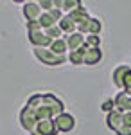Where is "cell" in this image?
Masks as SVG:
<instances>
[{"label": "cell", "instance_id": "15", "mask_svg": "<svg viewBox=\"0 0 131 135\" xmlns=\"http://www.w3.org/2000/svg\"><path fill=\"white\" fill-rule=\"evenodd\" d=\"M101 32H102V20L97 18V16H92L90 23H88V34H97V36H101Z\"/></svg>", "mask_w": 131, "mask_h": 135}, {"label": "cell", "instance_id": "7", "mask_svg": "<svg viewBox=\"0 0 131 135\" xmlns=\"http://www.w3.org/2000/svg\"><path fill=\"white\" fill-rule=\"evenodd\" d=\"M131 70V65H117L111 72V83L119 88V92L124 90V79H126V74Z\"/></svg>", "mask_w": 131, "mask_h": 135}, {"label": "cell", "instance_id": "13", "mask_svg": "<svg viewBox=\"0 0 131 135\" xmlns=\"http://www.w3.org/2000/svg\"><path fill=\"white\" fill-rule=\"evenodd\" d=\"M70 16H72V20L75 22L77 25L79 23H83V22H86V20H90L92 16H90V13H88V9L84 7V4L81 6V7H77L75 11H72L70 13Z\"/></svg>", "mask_w": 131, "mask_h": 135}, {"label": "cell", "instance_id": "3", "mask_svg": "<svg viewBox=\"0 0 131 135\" xmlns=\"http://www.w3.org/2000/svg\"><path fill=\"white\" fill-rule=\"evenodd\" d=\"M22 15H23L25 22H38L40 16L43 15V11L40 7V2H34V0L23 2L22 4Z\"/></svg>", "mask_w": 131, "mask_h": 135}, {"label": "cell", "instance_id": "17", "mask_svg": "<svg viewBox=\"0 0 131 135\" xmlns=\"http://www.w3.org/2000/svg\"><path fill=\"white\" fill-rule=\"evenodd\" d=\"M101 42H102V38L97 36V34H88V36H84V43H86L90 49H101Z\"/></svg>", "mask_w": 131, "mask_h": 135}, {"label": "cell", "instance_id": "8", "mask_svg": "<svg viewBox=\"0 0 131 135\" xmlns=\"http://www.w3.org/2000/svg\"><path fill=\"white\" fill-rule=\"evenodd\" d=\"M113 103H115V110L120 112V114H126V112H131V95L124 92H117V95L113 97Z\"/></svg>", "mask_w": 131, "mask_h": 135}, {"label": "cell", "instance_id": "21", "mask_svg": "<svg viewBox=\"0 0 131 135\" xmlns=\"http://www.w3.org/2000/svg\"><path fill=\"white\" fill-rule=\"evenodd\" d=\"M25 29L27 32H38V31H43L40 25V22H25Z\"/></svg>", "mask_w": 131, "mask_h": 135}, {"label": "cell", "instance_id": "1", "mask_svg": "<svg viewBox=\"0 0 131 135\" xmlns=\"http://www.w3.org/2000/svg\"><path fill=\"white\" fill-rule=\"evenodd\" d=\"M65 112V103L54 92H34L18 114L20 126L31 133L40 121L56 119Z\"/></svg>", "mask_w": 131, "mask_h": 135}, {"label": "cell", "instance_id": "18", "mask_svg": "<svg viewBox=\"0 0 131 135\" xmlns=\"http://www.w3.org/2000/svg\"><path fill=\"white\" fill-rule=\"evenodd\" d=\"M38 22H40V25H41V29H43V31H47V29H51L52 25H56L54 18H52L49 13H43V15L40 16V20H38Z\"/></svg>", "mask_w": 131, "mask_h": 135}, {"label": "cell", "instance_id": "4", "mask_svg": "<svg viewBox=\"0 0 131 135\" xmlns=\"http://www.w3.org/2000/svg\"><path fill=\"white\" fill-rule=\"evenodd\" d=\"M54 123H56V128H58L59 133H70L75 128V117L68 112H63L61 115H58L54 119Z\"/></svg>", "mask_w": 131, "mask_h": 135}, {"label": "cell", "instance_id": "6", "mask_svg": "<svg viewBox=\"0 0 131 135\" xmlns=\"http://www.w3.org/2000/svg\"><path fill=\"white\" fill-rule=\"evenodd\" d=\"M27 40L32 47H38V49H49L52 45L54 40H51L45 31H38V32H27Z\"/></svg>", "mask_w": 131, "mask_h": 135}, {"label": "cell", "instance_id": "9", "mask_svg": "<svg viewBox=\"0 0 131 135\" xmlns=\"http://www.w3.org/2000/svg\"><path fill=\"white\" fill-rule=\"evenodd\" d=\"M106 126L110 128L113 133H117L122 126H124V114L117 112V110H113L111 114L106 115Z\"/></svg>", "mask_w": 131, "mask_h": 135}, {"label": "cell", "instance_id": "19", "mask_svg": "<svg viewBox=\"0 0 131 135\" xmlns=\"http://www.w3.org/2000/svg\"><path fill=\"white\" fill-rule=\"evenodd\" d=\"M45 34L51 38V40H59V38H65V34H63V31H61V27L56 23V25H52L51 29H47L45 31Z\"/></svg>", "mask_w": 131, "mask_h": 135}, {"label": "cell", "instance_id": "22", "mask_svg": "<svg viewBox=\"0 0 131 135\" xmlns=\"http://www.w3.org/2000/svg\"><path fill=\"white\" fill-rule=\"evenodd\" d=\"M115 135H131V128H128V126H122V128H120V130H119Z\"/></svg>", "mask_w": 131, "mask_h": 135}, {"label": "cell", "instance_id": "2", "mask_svg": "<svg viewBox=\"0 0 131 135\" xmlns=\"http://www.w3.org/2000/svg\"><path fill=\"white\" fill-rule=\"evenodd\" d=\"M32 54L34 58L41 63V65H47V67H61L68 61L67 56H58L54 54L51 49H38V47H32Z\"/></svg>", "mask_w": 131, "mask_h": 135}, {"label": "cell", "instance_id": "20", "mask_svg": "<svg viewBox=\"0 0 131 135\" xmlns=\"http://www.w3.org/2000/svg\"><path fill=\"white\" fill-rule=\"evenodd\" d=\"M101 110L104 112V114L108 115V114H111L113 110H115V103H113V99H106V101H102V104H101Z\"/></svg>", "mask_w": 131, "mask_h": 135}, {"label": "cell", "instance_id": "11", "mask_svg": "<svg viewBox=\"0 0 131 135\" xmlns=\"http://www.w3.org/2000/svg\"><path fill=\"white\" fill-rule=\"evenodd\" d=\"M65 40H67V45H68V52L79 51L81 47L84 45V36L79 34V32H74L70 36H65Z\"/></svg>", "mask_w": 131, "mask_h": 135}, {"label": "cell", "instance_id": "5", "mask_svg": "<svg viewBox=\"0 0 131 135\" xmlns=\"http://www.w3.org/2000/svg\"><path fill=\"white\" fill-rule=\"evenodd\" d=\"M29 135H59V132L56 128L54 119H45V121H40L34 126Z\"/></svg>", "mask_w": 131, "mask_h": 135}, {"label": "cell", "instance_id": "10", "mask_svg": "<svg viewBox=\"0 0 131 135\" xmlns=\"http://www.w3.org/2000/svg\"><path fill=\"white\" fill-rule=\"evenodd\" d=\"M58 25L61 27V31H63V34H65V36H70V34H74V32H77V23L72 20L70 15H65Z\"/></svg>", "mask_w": 131, "mask_h": 135}, {"label": "cell", "instance_id": "23", "mask_svg": "<svg viewBox=\"0 0 131 135\" xmlns=\"http://www.w3.org/2000/svg\"><path fill=\"white\" fill-rule=\"evenodd\" d=\"M124 126L131 128V112H126L124 114Z\"/></svg>", "mask_w": 131, "mask_h": 135}, {"label": "cell", "instance_id": "16", "mask_svg": "<svg viewBox=\"0 0 131 135\" xmlns=\"http://www.w3.org/2000/svg\"><path fill=\"white\" fill-rule=\"evenodd\" d=\"M67 60L70 65H84V54L81 51H72L67 54Z\"/></svg>", "mask_w": 131, "mask_h": 135}, {"label": "cell", "instance_id": "12", "mask_svg": "<svg viewBox=\"0 0 131 135\" xmlns=\"http://www.w3.org/2000/svg\"><path fill=\"white\" fill-rule=\"evenodd\" d=\"M102 61V51L101 49H88L84 52V65H97Z\"/></svg>", "mask_w": 131, "mask_h": 135}, {"label": "cell", "instance_id": "14", "mask_svg": "<svg viewBox=\"0 0 131 135\" xmlns=\"http://www.w3.org/2000/svg\"><path fill=\"white\" fill-rule=\"evenodd\" d=\"M49 49H51L54 54H58V56H67V54H68V45H67V40H65V38L54 40Z\"/></svg>", "mask_w": 131, "mask_h": 135}]
</instances>
